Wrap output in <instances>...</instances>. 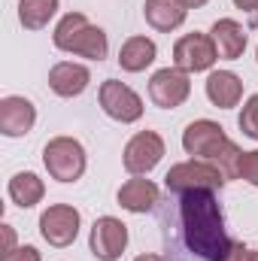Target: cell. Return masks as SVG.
<instances>
[{"instance_id":"5bb4252c","label":"cell","mask_w":258,"mask_h":261,"mask_svg":"<svg viewBox=\"0 0 258 261\" xmlns=\"http://www.w3.org/2000/svg\"><path fill=\"white\" fill-rule=\"evenodd\" d=\"M207 97H210L213 107H219V110L237 107L240 97H243V82H240V76L231 73V70H216V73H210V79H207Z\"/></svg>"},{"instance_id":"4316f807","label":"cell","mask_w":258,"mask_h":261,"mask_svg":"<svg viewBox=\"0 0 258 261\" xmlns=\"http://www.w3.org/2000/svg\"><path fill=\"white\" fill-rule=\"evenodd\" d=\"M237 3V9H243V12H258V0H234Z\"/></svg>"},{"instance_id":"e0dca14e","label":"cell","mask_w":258,"mask_h":261,"mask_svg":"<svg viewBox=\"0 0 258 261\" xmlns=\"http://www.w3.org/2000/svg\"><path fill=\"white\" fill-rule=\"evenodd\" d=\"M119 203L128 213H149L158 203V186L152 179H128L119 189Z\"/></svg>"},{"instance_id":"f546056e","label":"cell","mask_w":258,"mask_h":261,"mask_svg":"<svg viewBox=\"0 0 258 261\" xmlns=\"http://www.w3.org/2000/svg\"><path fill=\"white\" fill-rule=\"evenodd\" d=\"M252 261H258V252H252Z\"/></svg>"},{"instance_id":"7402d4cb","label":"cell","mask_w":258,"mask_h":261,"mask_svg":"<svg viewBox=\"0 0 258 261\" xmlns=\"http://www.w3.org/2000/svg\"><path fill=\"white\" fill-rule=\"evenodd\" d=\"M240 130L246 134V137H252L258 140V94H252L246 103H243V113H240Z\"/></svg>"},{"instance_id":"d6986e66","label":"cell","mask_w":258,"mask_h":261,"mask_svg":"<svg viewBox=\"0 0 258 261\" xmlns=\"http://www.w3.org/2000/svg\"><path fill=\"white\" fill-rule=\"evenodd\" d=\"M46 195V186H43V179L37 176V173H15L12 179H9V197H12V203H18L21 210H31V206H37L40 200Z\"/></svg>"},{"instance_id":"277c9868","label":"cell","mask_w":258,"mask_h":261,"mask_svg":"<svg viewBox=\"0 0 258 261\" xmlns=\"http://www.w3.org/2000/svg\"><path fill=\"white\" fill-rule=\"evenodd\" d=\"M164 186L167 192H176V195H186V192H194V189H222L225 186V176L219 167L213 164H203V161H183V164H173L164 176Z\"/></svg>"},{"instance_id":"30bf717a","label":"cell","mask_w":258,"mask_h":261,"mask_svg":"<svg viewBox=\"0 0 258 261\" xmlns=\"http://www.w3.org/2000/svg\"><path fill=\"white\" fill-rule=\"evenodd\" d=\"M164 158V140L155 134V130H140L134 134L125 146V170L140 176V173H149L158 161Z\"/></svg>"},{"instance_id":"52a82bcc","label":"cell","mask_w":258,"mask_h":261,"mask_svg":"<svg viewBox=\"0 0 258 261\" xmlns=\"http://www.w3.org/2000/svg\"><path fill=\"white\" fill-rule=\"evenodd\" d=\"M216 58H219L216 43L207 34H186L173 46V64L179 67V70H186V73L210 70V67L216 64Z\"/></svg>"},{"instance_id":"ac0fdd59","label":"cell","mask_w":258,"mask_h":261,"mask_svg":"<svg viewBox=\"0 0 258 261\" xmlns=\"http://www.w3.org/2000/svg\"><path fill=\"white\" fill-rule=\"evenodd\" d=\"M155 55H158V49H155V43L149 37H131V40L122 43L119 64H122V70H128V73H140V70H146V67L155 61Z\"/></svg>"},{"instance_id":"484cf974","label":"cell","mask_w":258,"mask_h":261,"mask_svg":"<svg viewBox=\"0 0 258 261\" xmlns=\"http://www.w3.org/2000/svg\"><path fill=\"white\" fill-rule=\"evenodd\" d=\"M9 261H40V252H37L34 246H21V249H18Z\"/></svg>"},{"instance_id":"5b68a950","label":"cell","mask_w":258,"mask_h":261,"mask_svg":"<svg viewBox=\"0 0 258 261\" xmlns=\"http://www.w3.org/2000/svg\"><path fill=\"white\" fill-rule=\"evenodd\" d=\"M189 94H192V82H189V73L179 67H164L149 79V97L161 110L183 107L189 100Z\"/></svg>"},{"instance_id":"3957f363","label":"cell","mask_w":258,"mask_h":261,"mask_svg":"<svg viewBox=\"0 0 258 261\" xmlns=\"http://www.w3.org/2000/svg\"><path fill=\"white\" fill-rule=\"evenodd\" d=\"M43 164L52 179L58 182H76L85 173V149L73 137H55L43 149Z\"/></svg>"},{"instance_id":"9a60e30c","label":"cell","mask_w":258,"mask_h":261,"mask_svg":"<svg viewBox=\"0 0 258 261\" xmlns=\"http://www.w3.org/2000/svg\"><path fill=\"white\" fill-rule=\"evenodd\" d=\"M210 34H213V43H216L219 58L237 61V58L243 55V49H246V31H243L240 21H234V18H219Z\"/></svg>"},{"instance_id":"8fae6325","label":"cell","mask_w":258,"mask_h":261,"mask_svg":"<svg viewBox=\"0 0 258 261\" xmlns=\"http://www.w3.org/2000/svg\"><path fill=\"white\" fill-rule=\"evenodd\" d=\"M231 140L225 137V128L222 125H216V122H210V119H197L192 122L186 134H183V149L189 152V155H197V158H216L225 146H228Z\"/></svg>"},{"instance_id":"cb8c5ba5","label":"cell","mask_w":258,"mask_h":261,"mask_svg":"<svg viewBox=\"0 0 258 261\" xmlns=\"http://www.w3.org/2000/svg\"><path fill=\"white\" fill-rule=\"evenodd\" d=\"M0 234H3V246H0V258L9 261L18 249H15V231L9 228V225H0Z\"/></svg>"},{"instance_id":"4dcf8cb0","label":"cell","mask_w":258,"mask_h":261,"mask_svg":"<svg viewBox=\"0 0 258 261\" xmlns=\"http://www.w3.org/2000/svg\"><path fill=\"white\" fill-rule=\"evenodd\" d=\"M255 58H258V52H255Z\"/></svg>"},{"instance_id":"4fadbf2b","label":"cell","mask_w":258,"mask_h":261,"mask_svg":"<svg viewBox=\"0 0 258 261\" xmlns=\"http://www.w3.org/2000/svg\"><path fill=\"white\" fill-rule=\"evenodd\" d=\"M88 82H91L88 67L73 64V61H61V64H55L49 70V88H52L55 94H61V97H76V94H82V91L88 88Z\"/></svg>"},{"instance_id":"83f0119b","label":"cell","mask_w":258,"mask_h":261,"mask_svg":"<svg viewBox=\"0 0 258 261\" xmlns=\"http://www.w3.org/2000/svg\"><path fill=\"white\" fill-rule=\"evenodd\" d=\"M179 3H183L186 9H197V6H203L207 0H179Z\"/></svg>"},{"instance_id":"2e32d148","label":"cell","mask_w":258,"mask_h":261,"mask_svg":"<svg viewBox=\"0 0 258 261\" xmlns=\"http://www.w3.org/2000/svg\"><path fill=\"white\" fill-rule=\"evenodd\" d=\"M186 6L179 3V0H146V6H143V15H146V21L155 28V31H176L183 21H186Z\"/></svg>"},{"instance_id":"ffe728a7","label":"cell","mask_w":258,"mask_h":261,"mask_svg":"<svg viewBox=\"0 0 258 261\" xmlns=\"http://www.w3.org/2000/svg\"><path fill=\"white\" fill-rule=\"evenodd\" d=\"M58 12V0H18V21L28 31H40Z\"/></svg>"},{"instance_id":"ba28073f","label":"cell","mask_w":258,"mask_h":261,"mask_svg":"<svg viewBox=\"0 0 258 261\" xmlns=\"http://www.w3.org/2000/svg\"><path fill=\"white\" fill-rule=\"evenodd\" d=\"M128 246V225L113 219V216H100L91 225V252L97 261H119Z\"/></svg>"},{"instance_id":"7a4b0ae2","label":"cell","mask_w":258,"mask_h":261,"mask_svg":"<svg viewBox=\"0 0 258 261\" xmlns=\"http://www.w3.org/2000/svg\"><path fill=\"white\" fill-rule=\"evenodd\" d=\"M52 40L61 52H73V55H82V58H91V61H104L107 52H110L107 34L100 28L88 24V18L82 12H67L58 21Z\"/></svg>"},{"instance_id":"7c38bea8","label":"cell","mask_w":258,"mask_h":261,"mask_svg":"<svg viewBox=\"0 0 258 261\" xmlns=\"http://www.w3.org/2000/svg\"><path fill=\"white\" fill-rule=\"evenodd\" d=\"M37 122V110L28 97H3L0 100V130L6 137H24Z\"/></svg>"},{"instance_id":"9c48e42d","label":"cell","mask_w":258,"mask_h":261,"mask_svg":"<svg viewBox=\"0 0 258 261\" xmlns=\"http://www.w3.org/2000/svg\"><path fill=\"white\" fill-rule=\"evenodd\" d=\"M40 234L43 240H49L52 246L64 249L76 240L79 234V210H73L70 203H55L40 216Z\"/></svg>"},{"instance_id":"44dd1931","label":"cell","mask_w":258,"mask_h":261,"mask_svg":"<svg viewBox=\"0 0 258 261\" xmlns=\"http://www.w3.org/2000/svg\"><path fill=\"white\" fill-rule=\"evenodd\" d=\"M240 158H243V152H240L234 143H228V146L213 158V167H219L225 179H234V176H240Z\"/></svg>"},{"instance_id":"d4e9b609","label":"cell","mask_w":258,"mask_h":261,"mask_svg":"<svg viewBox=\"0 0 258 261\" xmlns=\"http://www.w3.org/2000/svg\"><path fill=\"white\" fill-rule=\"evenodd\" d=\"M225 261H252V249H246L243 243H234L231 252L225 255Z\"/></svg>"},{"instance_id":"603a6c76","label":"cell","mask_w":258,"mask_h":261,"mask_svg":"<svg viewBox=\"0 0 258 261\" xmlns=\"http://www.w3.org/2000/svg\"><path fill=\"white\" fill-rule=\"evenodd\" d=\"M240 176L258 189V152H243L240 158Z\"/></svg>"},{"instance_id":"6da1fadb","label":"cell","mask_w":258,"mask_h":261,"mask_svg":"<svg viewBox=\"0 0 258 261\" xmlns=\"http://www.w3.org/2000/svg\"><path fill=\"white\" fill-rule=\"evenodd\" d=\"M179 216H183L186 246L194 255L203 261H225L234 243L225 234V219L216 195L210 189L186 192L179 200Z\"/></svg>"},{"instance_id":"f1b7e54d","label":"cell","mask_w":258,"mask_h":261,"mask_svg":"<svg viewBox=\"0 0 258 261\" xmlns=\"http://www.w3.org/2000/svg\"><path fill=\"white\" fill-rule=\"evenodd\" d=\"M134 261H167V258H161V255H140V258H134Z\"/></svg>"},{"instance_id":"8992f818","label":"cell","mask_w":258,"mask_h":261,"mask_svg":"<svg viewBox=\"0 0 258 261\" xmlns=\"http://www.w3.org/2000/svg\"><path fill=\"white\" fill-rule=\"evenodd\" d=\"M100 107H104V113L110 119H116L122 125H131V122H137L143 116L140 94L134 88H128L125 82H119V79H107L100 85Z\"/></svg>"}]
</instances>
